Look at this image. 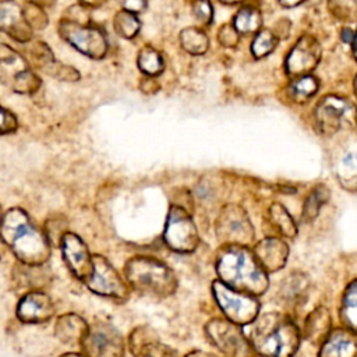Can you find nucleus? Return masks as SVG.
Returning <instances> with one entry per match:
<instances>
[{"mask_svg": "<svg viewBox=\"0 0 357 357\" xmlns=\"http://www.w3.org/2000/svg\"><path fill=\"white\" fill-rule=\"evenodd\" d=\"M107 0H78L79 6L82 7H88V8H96L100 7L102 4H105Z\"/></svg>", "mask_w": 357, "mask_h": 357, "instance_id": "40", "label": "nucleus"}, {"mask_svg": "<svg viewBox=\"0 0 357 357\" xmlns=\"http://www.w3.org/2000/svg\"><path fill=\"white\" fill-rule=\"evenodd\" d=\"M318 91V81L312 75H301L291 85L293 98L297 100H305Z\"/></svg>", "mask_w": 357, "mask_h": 357, "instance_id": "33", "label": "nucleus"}, {"mask_svg": "<svg viewBox=\"0 0 357 357\" xmlns=\"http://www.w3.org/2000/svg\"><path fill=\"white\" fill-rule=\"evenodd\" d=\"M137 66L146 77H156L165 70V60L159 50L146 45L137 54Z\"/></svg>", "mask_w": 357, "mask_h": 357, "instance_id": "24", "label": "nucleus"}, {"mask_svg": "<svg viewBox=\"0 0 357 357\" xmlns=\"http://www.w3.org/2000/svg\"><path fill=\"white\" fill-rule=\"evenodd\" d=\"M29 3H35V4H39V6H52L54 3V0H26Z\"/></svg>", "mask_w": 357, "mask_h": 357, "instance_id": "42", "label": "nucleus"}, {"mask_svg": "<svg viewBox=\"0 0 357 357\" xmlns=\"http://www.w3.org/2000/svg\"><path fill=\"white\" fill-rule=\"evenodd\" d=\"M219 42L226 47H233L238 42V32L231 25H223L218 32Z\"/></svg>", "mask_w": 357, "mask_h": 357, "instance_id": "38", "label": "nucleus"}, {"mask_svg": "<svg viewBox=\"0 0 357 357\" xmlns=\"http://www.w3.org/2000/svg\"><path fill=\"white\" fill-rule=\"evenodd\" d=\"M216 237L223 245H247L254 238V230L243 208L226 205L216 219Z\"/></svg>", "mask_w": 357, "mask_h": 357, "instance_id": "11", "label": "nucleus"}, {"mask_svg": "<svg viewBox=\"0 0 357 357\" xmlns=\"http://www.w3.org/2000/svg\"><path fill=\"white\" fill-rule=\"evenodd\" d=\"M250 333L252 349L261 357H293L300 346V331L284 314L258 317Z\"/></svg>", "mask_w": 357, "mask_h": 357, "instance_id": "3", "label": "nucleus"}, {"mask_svg": "<svg viewBox=\"0 0 357 357\" xmlns=\"http://www.w3.org/2000/svg\"><path fill=\"white\" fill-rule=\"evenodd\" d=\"M163 240L166 245L176 252H192L197 248L199 243L198 230L184 206H170L166 216Z\"/></svg>", "mask_w": 357, "mask_h": 357, "instance_id": "9", "label": "nucleus"}, {"mask_svg": "<svg viewBox=\"0 0 357 357\" xmlns=\"http://www.w3.org/2000/svg\"><path fill=\"white\" fill-rule=\"evenodd\" d=\"M319 357H357V333L347 328L332 331L321 344Z\"/></svg>", "mask_w": 357, "mask_h": 357, "instance_id": "19", "label": "nucleus"}, {"mask_svg": "<svg viewBox=\"0 0 357 357\" xmlns=\"http://www.w3.org/2000/svg\"><path fill=\"white\" fill-rule=\"evenodd\" d=\"M329 6L340 18H354L357 15V0H329Z\"/></svg>", "mask_w": 357, "mask_h": 357, "instance_id": "36", "label": "nucleus"}, {"mask_svg": "<svg viewBox=\"0 0 357 357\" xmlns=\"http://www.w3.org/2000/svg\"><path fill=\"white\" fill-rule=\"evenodd\" d=\"M28 57L29 61L40 71H45L56 60L52 49L40 39H32L28 42Z\"/></svg>", "mask_w": 357, "mask_h": 357, "instance_id": "28", "label": "nucleus"}, {"mask_svg": "<svg viewBox=\"0 0 357 357\" xmlns=\"http://www.w3.org/2000/svg\"><path fill=\"white\" fill-rule=\"evenodd\" d=\"M321 49L311 36L300 38L287 57V71L290 74H305L311 71L319 60Z\"/></svg>", "mask_w": 357, "mask_h": 357, "instance_id": "17", "label": "nucleus"}, {"mask_svg": "<svg viewBox=\"0 0 357 357\" xmlns=\"http://www.w3.org/2000/svg\"><path fill=\"white\" fill-rule=\"evenodd\" d=\"M116 1L121 6V10H127L134 14L142 13L146 8V0H116Z\"/></svg>", "mask_w": 357, "mask_h": 357, "instance_id": "39", "label": "nucleus"}, {"mask_svg": "<svg viewBox=\"0 0 357 357\" xmlns=\"http://www.w3.org/2000/svg\"><path fill=\"white\" fill-rule=\"evenodd\" d=\"M192 15L201 25H209L213 20V7L209 0H194L192 6Z\"/></svg>", "mask_w": 357, "mask_h": 357, "instance_id": "35", "label": "nucleus"}, {"mask_svg": "<svg viewBox=\"0 0 357 357\" xmlns=\"http://www.w3.org/2000/svg\"><path fill=\"white\" fill-rule=\"evenodd\" d=\"M331 314L325 307H318L307 317L304 322V336L314 344L324 343L331 333Z\"/></svg>", "mask_w": 357, "mask_h": 357, "instance_id": "22", "label": "nucleus"}, {"mask_svg": "<svg viewBox=\"0 0 357 357\" xmlns=\"http://www.w3.org/2000/svg\"><path fill=\"white\" fill-rule=\"evenodd\" d=\"M113 28L120 38L132 39L141 31V21L137 14L127 10H119L113 17Z\"/></svg>", "mask_w": 357, "mask_h": 357, "instance_id": "26", "label": "nucleus"}, {"mask_svg": "<svg viewBox=\"0 0 357 357\" xmlns=\"http://www.w3.org/2000/svg\"><path fill=\"white\" fill-rule=\"evenodd\" d=\"M22 11H24L25 20L29 24V26L32 28V31H35V29L42 31V29H45L47 26V22H49L47 14L45 13L42 6L26 1L22 6Z\"/></svg>", "mask_w": 357, "mask_h": 357, "instance_id": "32", "label": "nucleus"}, {"mask_svg": "<svg viewBox=\"0 0 357 357\" xmlns=\"http://www.w3.org/2000/svg\"><path fill=\"white\" fill-rule=\"evenodd\" d=\"M54 314L52 298L43 291L26 293L17 305V317L24 324H42L49 321Z\"/></svg>", "mask_w": 357, "mask_h": 357, "instance_id": "15", "label": "nucleus"}, {"mask_svg": "<svg viewBox=\"0 0 357 357\" xmlns=\"http://www.w3.org/2000/svg\"><path fill=\"white\" fill-rule=\"evenodd\" d=\"M261 22H262V18L259 11L255 7L244 6L234 15L233 26L236 28L237 32L250 33V32L258 31L261 26Z\"/></svg>", "mask_w": 357, "mask_h": 357, "instance_id": "27", "label": "nucleus"}, {"mask_svg": "<svg viewBox=\"0 0 357 357\" xmlns=\"http://www.w3.org/2000/svg\"><path fill=\"white\" fill-rule=\"evenodd\" d=\"M63 259L73 275L84 283L93 272V257L89 254L86 244L74 233H64L60 241Z\"/></svg>", "mask_w": 357, "mask_h": 357, "instance_id": "13", "label": "nucleus"}, {"mask_svg": "<svg viewBox=\"0 0 357 357\" xmlns=\"http://www.w3.org/2000/svg\"><path fill=\"white\" fill-rule=\"evenodd\" d=\"M0 32L18 43H28L33 39V31L15 0H0Z\"/></svg>", "mask_w": 357, "mask_h": 357, "instance_id": "14", "label": "nucleus"}, {"mask_svg": "<svg viewBox=\"0 0 357 357\" xmlns=\"http://www.w3.org/2000/svg\"><path fill=\"white\" fill-rule=\"evenodd\" d=\"M353 49H354V54L357 57V32H354V39H353Z\"/></svg>", "mask_w": 357, "mask_h": 357, "instance_id": "45", "label": "nucleus"}, {"mask_svg": "<svg viewBox=\"0 0 357 357\" xmlns=\"http://www.w3.org/2000/svg\"><path fill=\"white\" fill-rule=\"evenodd\" d=\"M269 219L272 225L286 237H294L297 234L296 223L293 222L291 216L286 211V208L280 204H272L269 208Z\"/></svg>", "mask_w": 357, "mask_h": 357, "instance_id": "29", "label": "nucleus"}, {"mask_svg": "<svg viewBox=\"0 0 357 357\" xmlns=\"http://www.w3.org/2000/svg\"><path fill=\"white\" fill-rule=\"evenodd\" d=\"M216 273L230 289L251 296L264 294L269 286L268 273L247 245H223L216 258Z\"/></svg>", "mask_w": 357, "mask_h": 357, "instance_id": "2", "label": "nucleus"}, {"mask_svg": "<svg viewBox=\"0 0 357 357\" xmlns=\"http://www.w3.org/2000/svg\"><path fill=\"white\" fill-rule=\"evenodd\" d=\"M340 319L347 329L357 333V279L353 280L342 298Z\"/></svg>", "mask_w": 357, "mask_h": 357, "instance_id": "25", "label": "nucleus"}, {"mask_svg": "<svg viewBox=\"0 0 357 357\" xmlns=\"http://www.w3.org/2000/svg\"><path fill=\"white\" fill-rule=\"evenodd\" d=\"M79 346L85 357L124 356L123 336L113 325L105 322H96L89 325Z\"/></svg>", "mask_w": 357, "mask_h": 357, "instance_id": "10", "label": "nucleus"}, {"mask_svg": "<svg viewBox=\"0 0 357 357\" xmlns=\"http://www.w3.org/2000/svg\"><path fill=\"white\" fill-rule=\"evenodd\" d=\"M222 3H226V4H234V3H238L241 0H220Z\"/></svg>", "mask_w": 357, "mask_h": 357, "instance_id": "46", "label": "nucleus"}, {"mask_svg": "<svg viewBox=\"0 0 357 357\" xmlns=\"http://www.w3.org/2000/svg\"><path fill=\"white\" fill-rule=\"evenodd\" d=\"M128 347L134 357H176V351L163 344L148 326H139L132 331Z\"/></svg>", "mask_w": 357, "mask_h": 357, "instance_id": "16", "label": "nucleus"}, {"mask_svg": "<svg viewBox=\"0 0 357 357\" xmlns=\"http://www.w3.org/2000/svg\"><path fill=\"white\" fill-rule=\"evenodd\" d=\"M252 252L259 265L262 266V269L268 273L276 272L284 266L289 255V247L280 238L268 237L261 240L254 247Z\"/></svg>", "mask_w": 357, "mask_h": 357, "instance_id": "18", "label": "nucleus"}, {"mask_svg": "<svg viewBox=\"0 0 357 357\" xmlns=\"http://www.w3.org/2000/svg\"><path fill=\"white\" fill-rule=\"evenodd\" d=\"M45 74L64 82H75L79 79V73L71 66H67L59 60H54L45 71Z\"/></svg>", "mask_w": 357, "mask_h": 357, "instance_id": "34", "label": "nucleus"}, {"mask_svg": "<svg viewBox=\"0 0 357 357\" xmlns=\"http://www.w3.org/2000/svg\"><path fill=\"white\" fill-rule=\"evenodd\" d=\"M85 284L96 294L120 301L127 300L130 294L128 283L121 279L120 273L102 255H93V272Z\"/></svg>", "mask_w": 357, "mask_h": 357, "instance_id": "12", "label": "nucleus"}, {"mask_svg": "<svg viewBox=\"0 0 357 357\" xmlns=\"http://www.w3.org/2000/svg\"><path fill=\"white\" fill-rule=\"evenodd\" d=\"M283 6H286V7H293V6H297V4H300L301 1H304V0H279Z\"/></svg>", "mask_w": 357, "mask_h": 357, "instance_id": "43", "label": "nucleus"}, {"mask_svg": "<svg viewBox=\"0 0 357 357\" xmlns=\"http://www.w3.org/2000/svg\"><path fill=\"white\" fill-rule=\"evenodd\" d=\"M212 291L219 308L230 322L247 325L258 318L259 303L254 296L233 290L220 280L212 283Z\"/></svg>", "mask_w": 357, "mask_h": 357, "instance_id": "7", "label": "nucleus"}, {"mask_svg": "<svg viewBox=\"0 0 357 357\" xmlns=\"http://www.w3.org/2000/svg\"><path fill=\"white\" fill-rule=\"evenodd\" d=\"M278 42V38L269 29H261L251 45L252 54L255 57H264L276 47Z\"/></svg>", "mask_w": 357, "mask_h": 357, "instance_id": "31", "label": "nucleus"}, {"mask_svg": "<svg viewBox=\"0 0 357 357\" xmlns=\"http://www.w3.org/2000/svg\"><path fill=\"white\" fill-rule=\"evenodd\" d=\"M18 128L17 116L7 107L0 105V135L15 132Z\"/></svg>", "mask_w": 357, "mask_h": 357, "instance_id": "37", "label": "nucleus"}, {"mask_svg": "<svg viewBox=\"0 0 357 357\" xmlns=\"http://www.w3.org/2000/svg\"><path fill=\"white\" fill-rule=\"evenodd\" d=\"M178 40L181 47L194 56L204 54L209 47V39L208 35L197 26H187L183 31H180Z\"/></svg>", "mask_w": 357, "mask_h": 357, "instance_id": "23", "label": "nucleus"}, {"mask_svg": "<svg viewBox=\"0 0 357 357\" xmlns=\"http://www.w3.org/2000/svg\"><path fill=\"white\" fill-rule=\"evenodd\" d=\"M0 238L26 265H42L52 252L47 236L18 206L10 208L3 213Z\"/></svg>", "mask_w": 357, "mask_h": 357, "instance_id": "1", "label": "nucleus"}, {"mask_svg": "<svg viewBox=\"0 0 357 357\" xmlns=\"http://www.w3.org/2000/svg\"><path fill=\"white\" fill-rule=\"evenodd\" d=\"M88 326L89 325L79 315L68 312L57 318L54 325V335L64 344H81Z\"/></svg>", "mask_w": 357, "mask_h": 357, "instance_id": "21", "label": "nucleus"}, {"mask_svg": "<svg viewBox=\"0 0 357 357\" xmlns=\"http://www.w3.org/2000/svg\"><path fill=\"white\" fill-rule=\"evenodd\" d=\"M60 357H85V356L84 354H78V353H66V354H63Z\"/></svg>", "mask_w": 357, "mask_h": 357, "instance_id": "44", "label": "nucleus"}, {"mask_svg": "<svg viewBox=\"0 0 357 357\" xmlns=\"http://www.w3.org/2000/svg\"><path fill=\"white\" fill-rule=\"evenodd\" d=\"M209 340L225 357H254L255 350L240 325L223 318H213L205 325Z\"/></svg>", "mask_w": 357, "mask_h": 357, "instance_id": "8", "label": "nucleus"}, {"mask_svg": "<svg viewBox=\"0 0 357 357\" xmlns=\"http://www.w3.org/2000/svg\"><path fill=\"white\" fill-rule=\"evenodd\" d=\"M328 198H329V191L326 190V187H324V185L315 187L304 202V208H303L304 220L305 222L314 220L317 218V215L319 213L321 206L326 202Z\"/></svg>", "mask_w": 357, "mask_h": 357, "instance_id": "30", "label": "nucleus"}, {"mask_svg": "<svg viewBox=\"0 0 357 357\" xmlns=\"http://www.w3.org/2000/svg\"><path fill=\"white\" fill-rule=\"evenodd\" d=\"M349 105L347 100L335 96L328 95L325 96L317 106L315 117L319 128L324 132H333L340 127V123L343 120V116L347 113Z\"/></svg>", "mask_w": 357, "mask_h": 357, "instance_id": "20", "label": "nucleus"}, {"mask_svg": "<svg viewBox=\"0 0 357 357\" xmlns=\"http://www.w3.org/2000/svg\"><path fill=\"white\" fill-rule=\"evenodd\" d=\"M356 92H357V77H356Z\"/></svg>", "mask_w": 357, "mask_h": 357, "instance_id": "48", "label": "nucleus"}, {"mask_svg": "<svg viewBox=\"0 0 357 357\" xmlns=\"http://www.w3.org/2000/svg\"><path fill=\"white\" fill-rule=\"evenodd\" d=\"M124 273L128 286L144 296L167 297L177 289L174 272L152 257H132L126 262Z\"/></svg>", "mask_w": 357, "mask_h": 357, "instance_id": "4", "label": "nucleus"}, {"mask_svg": "<svg viewBox=\"0 0 357 357\" xmlns=\"http://www.w3.org/2000/svg\"><path fill=\"white\" fill-rule=\"evenodd\" d=\"M185 357H218L212 353H206V351H201V350H195V351H191L188 353Z\"/></svg>", "mask_w": 357, "mask_h": 357, "instance_id": "41", "label": "nucleus"}, {"mask_svg": "<svg viewBox=\"0 0 357 357\" xmlns=\"http://www.w3.org/2000/svg\"><path fill=\"white\" fill-rule=\"evenodd\" d=\"M57 31L63 40L89 59L102 60L109 52L107 35L96 25L63 17L59 21Z\"/></svg>", "mask_w": 357, "mask_h": 357, "instance_id": "6", "label": "nucleus"}, {"mask_svg": "<svg viewBox=\"0 0 357 357\" xmlns=\"http://www.w3.org/2000/svg\"><path fill=\"white\" fill-rule=\"evenodd\" d=\"M0 82L15 93L33 95L42 79L20 52L0 42Z\"/></svg>", "mask_w": 357, "mask_h": 357, "instance_id": "5", "label": "nucleus"}, {"mask_svg": "<svg viewBox=\"0 0 357 357\" xmlns=\"http://www.w3.org/2000/svg\"><path fill=\"white\" fill-rule=\"evenodd\" d=\"M1 218H3V212H1V208H0V222H1Z\"/></svg>", "mask_w": 357, "mask_h": 357, "instance_id": "47", "label": "nucleus"}]
</instances>
